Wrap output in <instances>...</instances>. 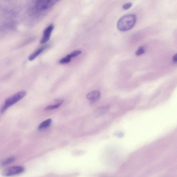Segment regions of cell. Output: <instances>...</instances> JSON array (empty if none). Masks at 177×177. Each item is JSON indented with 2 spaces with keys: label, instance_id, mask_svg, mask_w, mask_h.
<instances>
[{
  "label": "cell",
  "instance_id": "6da1fadb",
  "mask_svg": "<svg viewBox=\"0 0 177 177\" xmlns=\"http://www.w3.org/2000/svg\"><path fill=\"white\" fill-rule=\"evenodd\" d=\"M136 21L134 14H129L122 17L118 21L117 28L121 31H128L132 28Z\"/></svg>",
  "mask_w": 177,
  "mask_h": 177
},
{
  "label": "cell",
  "instance_id": "7a4b0ae2",
  "mask_svg": "<svg viewBox=\"0 0 177 177\" xmlns=\"http://www.w3.org/2000/svg\"><path fill=\"white\" fill-rule=\"evenodd\" d=\"M26 91H22L6 99L4 105L2 106L1 110V113H4L8 108L23 98L25 96H26Z\"/></svg>",
  "mask_w": 177,
  "mask_h": 177
},
{
  "label": "cell",
  "instance_id": "3957f363",
  "mask_svg": "<svg viewBox=\"0 0 177 177\" xmlns=\"http://www.w3.org/2000/svg\"><path fill=\"white\" fill-rule=\"evenodd\" d=\"M23 167L20 166H16L8 168L3 172V175L6 177L12 176L21 174L24 171Z\"/></svg>",
  "mask_w": 177,
  "mask_h": 177
},
{
  "label": "cell",
  "instance_id": "277c9868",
  "mask_svg": "<svg viewBox=\"0 0 177 177\" xmlns=\"http://www.w3.org/2000/svg\"><path fill=\"white\" fill-rule=\"evenodd\" d=\"M58 2V1H37L35 7L38 10H44L52 7Z\"/></svg>",
  "mask_w": 177,
  "mask_h": 177
},
{
  "label": "cell",
  "instance_id": "5b68a950",
  "mask_svg": "<svg viewBox=\"0 0 177 177\" xmlns=\"http://www.w3.org/2000/svg\"><path fill=\"white\" fill-rule=\"evenodd\" d=\"M54 28V26L53 24L50 25L45 28L43 33L42 38L40 40L41 44H46L49 40L50 38L52 32Z\"/></svg>",
  "mask_w": 177,
  "mask_h": 177
},
{
  "label": "cell",
  "instance_id": "8992f818",
  "mask_svg": "<svg viewBox=\"0 0 177 177\" xmlns=\"http://www.w3.org/2000/svg\"><path fill=\"white\" fill-rule=\"evenodd\" d=\"M100 98V92L97 91L88 93L87 95V98L92 103L98 101Z\"/></svg>",
  "mask_w": 177,
  "mask_h": 177
},
{
  "label": "cell",
  "instance_id": "52a82bcc",
  "mask_svg": "<svg viewBox=\"0 0 177 177\" xmlns=\"http://www.w3.org/2000/svg\"><path fill=\"white\" fill-rule=\"evenodd\" d=\"M110 106L109 105L104 106H100L94 111V115L95 117H98L101 116L106 112L110 110Z\"/></svg>",
  "mask_w": 177,
  "mask_h": 177
},
{
  "label": "cell",
  "instance_id": "ba28073f",
  "mask_svg": "<svg viewBox=\"0 0 177 177\" xmlns=\"http://www.w3.org/2000/svg\"><path fill=\"white\" fill-rule=\"evenodd\" d=\"M47 46H48L47 45H44V46L41 47L36 50L34 53L29 56L28 58L29 60L32 61L34 60L47 48Z\"/></svg>",
  "mask_w": 177,
  "mask_h": 177
},
{
  "label": "cell",
  "instance_id": "9c48e42d",
  "mask_svg": "<svg viewBox=\"0 0 177 177\" xmlns=\"http://www.w3.org/2000/svg\"><path fill=\"white\" fill-rule=\"evenodd\" d=\"M52 122L51 119H48L41 123L38 126V129L39 130H42L49 128Z\"/></svg>",
  "mask_w": 177,
  "mask_h": 177
},
{
  "label": "cell",
  "instance_id": "30bf717a",
  "mask_svg": "<svg viewBox=\"0 0 177 177\" xmlns=\"http://www.w3.org/2000/svg\"><path fill=\"white\" fill-rule=\"evenodd\" d=\"M71 58H70L67 55L65 57L61 59L59 61V63L61 64H67L71 61Z\"/></svg>",
  "mask_w": 177,
  "mask_h": 177
},
{
  "label": "cell",
  "instance_id": "8fae6325",
  "mask_svg": "<svg viewBox=\"0 0 177 177\" xmlns=\"http://www.w3.org/2000/svg\"><path fill=\"white\" fill-rule=\"evenodd\" d=\"M62 102H61L58 104H56V105H50L47 106V107L45 108V110H54V109H57L58 107H59L61 105H62Z\"/></svg>",
  "mask_w": 177,
  "mask_h": 177
},
{
  "label": "cell",
  "instance_id": "7c38bea8",
  "mask_svg": "<svg viewBox=\"0 0 177 177\" xmlns=\"http://www.w3.org/2000/svg\"><path fill=\"white\" fill-rule=\"evenodd\" d=\"M81 53V52L80 50H76L72 52L71 53L68 54L67 55L71 59L75 57L78 56L79 54H80Z\"/></svg>",
  "mask_w": 177,
  "mask_h": 177
},
{
  "label": "cell",
  "instance_id": "4fadbf2b",
  "mask_svg": "<svg viewBox=\"0 0 177 177\" xmlns=\"http://www.w3.org/2000/svg\"><path fill=\"white\" fill-rule=\"evenodd\" d=\"M15 160V158H10L7 159L2 163L3 165H5L8 164H10L11 163L14 162Z\"/></svg>",
  "mask_w": 177,
  "mask_h": 177
},
{
  "label": "cell",
  "instance_id": "5bb4252c",
  "mask_svg": "<svg viewBox=\"0 0 177 177\" xmlns=\"http://www.w3.org/2000/svg\"><path fill=\"white\" fill-rule=\"evenodd\" d=\"M145 50L144 47H140L136 51L135 53L136 55L137 56H140L143 54L145 53Z\"/></svg>",
  "mask_w": 177,
  "mask_h": 177
},
{
  "label": "cell",
  "instance_id": "9a60e30c",
  "mask_svg": "<svg viewBox=\"0 0 177 177\" xmlns=\"http://www.w3.org/2000/svg\"><path fill=\"white\" fill-rule=\"evenodd\" d=\"M132 5V3H130L125 4L122 6V8L124 10H128L131 7Z\"/></svg>",
  "mask_w": 177,
  "mask_h": 177
},
{
  "label": "cell",
  "instance_id": "2e32d148",
  "mask_svg": "<svg viewBox=\"0 0 177 177\" xmlns=\"http://www.w3.org/2000/svg\"><path fill=\"white\" fill-rule=\"evenodd\" d=\"M173 62L175 63H177V53L175 54L172 58Z\"/></svg>",
  "mask_w": 177,
  "mask_h": 177
}]
</instances>
